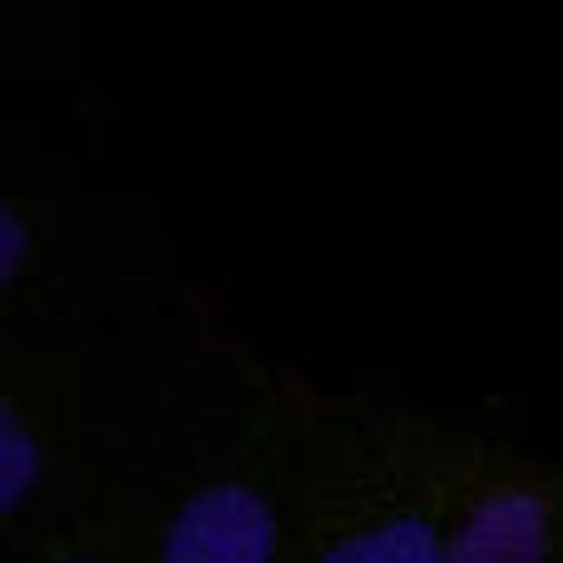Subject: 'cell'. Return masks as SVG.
Returning a JSON list of instances; mask_svg holds the SVG:
<instances>
[{
    "mask_svg": "<svg viewBox=\"0 0 563 563\" xmlns=\"http://www.w3.org/2000/svg\"><path fill=\"white\" fill-rule=\"evenodd\" d=\"M445 563H563V455L460 416Z\"/></svg>",
    "mask_w": 563,
    "mask_h": 563,
    "instance_id": "5b68a950",
    "label": "cell"
},
{
    "mask_svg": "<svg viewBox=\"0 0 563 563\" xmlns=\"http://www.w3.org/2000/svg\"><path fill=\"white\" fill-rule=\"evenodd\" d=\"M455 426L406 396L336 390L297 563H445Z\"/></svg>",
    "mask_w": 563,
    "mask_h": 563,
    "instance_id": "3957f363",
    "label": "cell"
},
{
    "mask_svg": "<svg viewBox=\"0 0 563 563\" xmlns=\"http://www.w3.org/2000/svg\"><path fill=\"white\" fill-rule=\"evenodd\" d=\"M336 390L247 336L208 291L129 485L139 563H297Z\"/></svg>",
    "mask_w": 563,
    "mask_h": 563,
    "instance_id": "6da1fadb",
    "label": "cell"
},
{
    "mask_svg": "<svg viewBox=\"0 0 563 563\" xmlns=\"http://www.w3.org/2000/svg\"><path fill=\"white\" fill-rule=\"evenodd\" d=\"M198 287L0 331V544L45 529L129 475L184 356Z\"/></svg>",
    "mask_w": 563,
    "mask_h": 563,
    "instance_id": "7a4b0ae2",
    "label": "cell"
},
{
    "mask_svg": "<svg viewBox=\"0 0 563 563\" xmlns=\"http://www.w3.org/2000/svg\"><path fill=\"white\" fill-rule=\"evenodd\" d=\"M0 563H139V515L129 475L35 534L0 544Z\"/></svg>",
    "mask_w": 563,
    "mask_h": 563,
    "instance_id": "8992f818",
    "label": "cell"
},
{
    "mask_svg": "<svg viewBox=\"0 0 563 563\" xmlns=\"http://www.w3.org/2000/svg\"><path fill=\"white\" fill-rule=\"evenodd\" d=\"M144 287L154 277L114 273L69 168L45 154L0 158V331L85 317Z\"/></svg>",
    "mask_w": 563,
    "mask_h": 563,
    "instance_id": "277c9868",
    "label": "cell"
}]
</instances>
